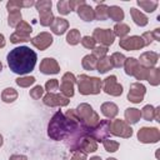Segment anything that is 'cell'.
<instances>
[{
  "instance_id": "1",
  "label": "cell",
  "mask_w": 160,
  "mask_h": 160,
  "mask_svg": "<svg viewBox=\"0 0 160 160\" xmlns=\"http://www.w3.org/2000/svg\"><path fill=\"white\" fill-rule=\"evenodd\" d=\"M82 131L85 130L76 120L65 116V114H62L60 110L52 115V118L48 124V135L50 139L55 141H61V140L70 141Z\"/></svg>"
},
{
  "instance_id": "2",
  "label": "cell",
  "mask_w": 160,
  "mask_h": 160,
  "mask_svg": "<svg viewBox=\"0 0 160 160\" xmlns=\"http://www.w3.org/2000/svg\"><path fill=\"white\" fill-rule=\"evenodd\" d=\"M6 60H8V65L10 70L14 74L24 76V75L30 74L34 70L36 65L38 55L29 46L22 45V46H16L12 50H10V52L6 56Z\"/></svg>"
},
{
  "instance_id": "3",
  "label": "cell",
  "mask_w": 160,
  "mask_h": 160,
  "mask_svg": "<svg viewBox=\"0 0 160 160\" xmlns=\"http://www.w3.org/2000/svg\"><path fill=\"white\" fill-rule=\"evenodd\" d=\"M75 112L78 115L79 119V124L81 125V128L88 131L90 129H92L94 126H96L100 121V116L99 114L92 109V106L90 104L86 102H81L78 105V108L75 109Z\"/></svg>"
},
{
  "instance_id": "4",
  "label": "cell",
  "mask_w": 160,
  "mask_h": 160,
  "mask_svg": "<svg viewBox=\"0 0 160 160\" xmlns=\"http://www.w3.org/2000/svg\"><path fill=\"white\" fill-rule=\"evenodd\" d=\"M78 90L81 95H98L102 89V80L98 76L80 74L76 78Z\"/></svg>"
},
{
  "instance_id": "5",
  "label": "cell",
  "mask_w": 160,
  "mask_h": 160,
  "mask_svg": "<svg viewBox=\"0 0 160 160\" xmlns=\"http://www.w3.org/2000/svg\"><path fill=\"white\" fill-rule=\"evenodd\" d=\"M110 134L114 136H119L122 139H129L132 136V129L131 126L121 119H112L110 120Z\"/></svg>"
},
{
  "instance_id": "6",
  "label": "cell",
  "mask_w": 160,
  "mask_h": 160,
  "mask_svg": "<svg viewBox=\"0 0 160 160\" xmlns=\"http://www.w3.org/2000/svg\"><path fill=\"white\" fill-rule=\"evenodd\" d=\"M136 136L141 144H156L160 140V130L155 126H142L138 130Z\"/></svg>"
},
{
  "instance_id": "7",
  "label": "cell",
  "mask_w": 160,
  "mask_h": 160,
  "mask_svg": "<svg viewBox=\"0 0 160 160\" xmlns=\"http://www.w3.org/2000/svg\"><path fill=\"white\" fill-rule=\"evenodd\" d=\"M109 129H110V120L109 119H104V120H100L96 126H94L92 129L88 130L86 134L89 136H91L96 142H100V141L108 139V136L110 135Z\"/></svg>"
},
{
  "instance_id": "8",
  "label": "cell",
  "mask_w": 160,
  "mask_h": 160,
  "mask_svg": "<svg viewBox=\"0 0 160 160\" xmlns=\"http://www.w3.org/2000/svg\"><path fill=\"white\" fill-rule=\"evenodd\" d=\"M75 84H76V76L72 72H65L61 78V82L59 84L60 94H62L68 99L72 98L75 94V89H74Z\"/></svg>"
},
{
  "instance_id": "9",
  "label": "cell",
  "mask_w": 160,
  "mask_h": 160,
  "mask_svg": "<svg viewBox=\"0 0 160 160\" xmlns=\"http://www.w3.org/2000/svg\"><path fill=\"white\" fill-rule=\"evenodd\" d=\"M105 94L110 95V96H120L124 91V88L121 84L118 82V78L116 75H110L108 78L104 79L102 81V89H101Z\"/></svg>"
},
{
  "instance_id": "10",
  "label": "cell",
  "mask_w": 160,
  "mask_h": 160,
  "mask_svg": "<svg viewBox=\"0 0 160 160\" xmlns=\"http://www.w3.org/2000/svg\"><path fill=\"white\" fill-rule=\"evenodd\" d=\"M92 38L95 39L96 42H99V45H102V46H106V48L112 45L114 41H115V35H114L111 29L96 28L92 31Z\"/></svg>"
},
{
  "instance_id": "11",
  "label": "cell",
  "mask_w": 160,
  "mask_h": 160,
  "mask_svg": "<svg viewBox=\"0 0 160 160\" xmlns=\"http://www.w3.org/2000/svg\"><path fill=\"white\" fill-rule=\"evenodd\" d=\"M119 46L126 51H135V50H140V49L145 48V44H144V40L141 36L131 35V36H126L124 39H120Z\"/></svg>"
},
{
  "instance_id": "12",
  "label": "cell",
  "mask_w": 160,
  "mask_h": 160,
  "mask_svg": "<svg viewBox=\"0 0 160 160\" xmlns=\"http://www.w3.org/2000/svg\"><path fill=\"white\" fill-rule=\"evenodd\" d=\"M146 94V88L142 82H132L129 88V92H128V100L132 104H140L141 101H144V96Z\"/></svg>"
},
{
  "instance_id": "13",
  "label": "cell",
  "mask_w": 160,
  "mask_h": 160,
  "mask_svg": "<svg viewBox=\"0 0 160 160\" xmlns=\"http://www.w3.org/2000/svg\"><path fill=\"white\" fill-rule=\"evenodd\" d=\"M42 102L44 105L49 108H56V106H68L70 102V99L64 96L62 94H56V92H48L42 96Z\"/></svg>"
},
{
  "instance_id": "14",
  "label": "cell",
  "mask_w": 160,
  "mask_h": 160,
  "mask_svg": "<svg viewBox=\"0 0 160 160\" xmlns=\"http://www.w3.org/2000/svg\"><path fill=\"white\" fill-rule=\"evenodd\" d=\"M30 42H31L32 46L36 48L38 50L44 51V50H46L48 48H50V46L52 45V42H54V38H52V35H51L50 32H48V31H42V32L38 34L36 36L31 38Z\"/></svg>"
},
{
  "instance_id": "15",
  "label": "cell",
  "mask_w": 160,
  "mask_h": 160,
  "mask_svg": "<svg viewBox=\"0 0 160 160\" xmlns=\"http://www.w3.org/2000/svg\"><path fill=\"white\" fill-rule=\"evenodd\" d=\"M39 70L44 75H55L60 72V65L54 58H44L40 61Z\"/></svg>"
},
{
  "instance_id": "16",
  "label": "cell",
  "mask_w": 160,
  "mask_h": 160,
  "mask_svg": "<svg viewBox=\"0 0 160 160\" xmlns=\"http://www.w3.org/2000/svg\"><path fill=\"white\" fill-rule=\"evenodd\" d=\"M138 61H139V65H141L144 68H148V69L155 68V65L159 61V54L155 51H145L140 55Z\"/></svg>"
},
{
  "instance_id": "17",
  "label": "cell",
  "mask_w": 160,
  "mask_h": 160,
  "mask_svg": "<svg viewBox=\"0 0 160 160\" xmlns=\"http://www.w3.org/2000/svg\"><path fill=\"white\" fill-rule=\"evenodd\" d=\"M50 30H51L52 34H55L58 36H61L69 30V21L64 18H60V16L55 18L51 26H50Z\"/></svg>"
},
{
  "instance_id": "18",
  "label": "cell",
  "mask_w": 160,
  "mask_h": 160,
  "mask_svg": "<svg viewBox=\"0 0 160 160\" xmlns=\"http://www.w3.org/2000/svg\"><path fill=\"white\" fill-rule=\"evenodd\" d=\"M100 111H101V114H102L106 119L111 120V119H115L116 115L119 114V108H118V105H116L115 102L106 101V102H102V104H101Z\"/></svg>"
},
{
  "instance_id": "19",
  "label": "cell",
  "mask_w": 160,
  "mask_h": 160,
  "mask_svg": "<svg viewBox=\"0 0 160 160\" xmlns=\"http://www.w3.org/2000/svg\"><path fill=\"white\" fill-rule=\"evenodd\" d=\"M76 12H78V16L81 19V20H84V21H88V22H90V21H94L95 20V12H94V9L89 5V4H84V5H81L80 8H78L76 9Z\"/></svg>"
},
{
  "instance_id": "20",
  "label": "cell",
  "mask_w": 160,
  "mask_h": 160,
  "mask_svg": "<svg viewBox=\"0 0 160 160\" xmlns=\"http://www.w3.org/2000/svg\"><path fill=\"white\" fill-rule=\"evenodd\" d=\"M124 118L129 125L138 124L139 120L141 119V111H140V109H136V108H128V109H125Z\"/></svg>"
},
{
  "instance_id": "21",
  "label": "cell",
  "mask_w": 160,
  "mask_h": 160,
  "mask_svg": "<svg viewBox=\"0 0 160 160\" xmlns=\"http://www.w3.org/2000/svg\"><path fill=\"white\" fill-rule=\"evenodd\" d=\"M130 15H131L132 21H134L138 26H140V28L146 26L148 22H149L148 16H146L144 12H141L140 10H138L136 8H131V9H130Z\"/></svg>"
},
{
  "instance_id": "22",
  "label": "cell",
  "mask_w": 160,
  "mask_h": 160,
  "mask_svg": "<svg viewBox=\"0 0 160 160\" xmlns=\"http://www.w3.org/2000/svg\"><path fill=\"white\" fill-rule=\"evenodd\" d=\"M108 18H110L111 20L116 21V22H121L125 18V14H124V10L118 6V5H111L108 8Z\"/></svg>"
},
{
  "instance_id": "23",
  "label": "cell",
  "mask_w": 160,
  "mask_h": 160,
  "mask_svg": "<svg viewBox=\"0 0 160 160\" xmlns=\"http://www.w3.org/2000/svg\"><path fill=\"white\" fill-rule=\"evenodd\" d=\"M112 32L115 36H119L120 39H124L130 32V26L125 22H116L112 28Z\"/></svg>"
},
{
  "instance_id": "24",
  "label": "cell",
  "mask_w": 160,
  "mask_h": 160,
  "mask_svg": "<svg viewBox=\"0 0 160 160\" xmlns=\"http://www.w3.org/2000/svg\"><path fill=\"white\" fill-rule=\"evenodd\" d=\"M146 81L151 86H158L160 85V69L159 68H150L148 71Z\"/></svg>"
},
{
  "instance_id": "25",
  "label": "cell",
  "mask_w": 160,
  "mask_h": 160,
  "mask_svg": "<svg viewBox=\"0 0 160 160\" xmlns=\"http://www.w3.org/2000/svg\"><path fill=\"white\" fill-rule=\"evenodd\" d=\"M18 96H19V94H18V91L14 88H5L1 91V100L4 102H6V104L14 102L18 99Z\"/></svg>"
},
{
  "instance_id": "26",
  "label": "cell",
  "mask_w": 160,
  "mask_h": 160,
  "mask_svg": "<svg viewBox=\"0 0 160 160\" xmlns=\"http://www.w3.org/2000/svg\"><path fill=\"white\" fill-rule=\"evenodd\" d=\"M139 66V61L136 58H126L125 62H124V69H125V74L129 75V76H132L135 70L138 69Z\"/></svg>"
},
{
  "instance_id": "27",
  "label": "cell",
  "mask_w": 160,
  "mask_h": 160,
  "mask_svg": "<svg viewBox=\"0 0 160 160\" xmlns=\"http://www.w3.org/2000/svg\"><path fill=\"white\" fill-rule=\"evenodd\" d=\"M136 4H138V6L141 8L145 12H154V11L156 10L158 5H159V2L155 1V0H138Z\"/></svg>"
},
{
  "instance_id": "28",
  "label": "cell",
  "mask_w": 160,
  "mask_h": 160,
  "mask_svg": "<svg viewBox=\"0 0 160 160\" xmlns=\"http://www.w3.org/2000/svg\"><path fill=\"white\" fill-rule=\"evenodd\" d=\"M96 64H98V59L95 56H92L91 54H88L82 58L81 60V65L85 70H89V71H92V70H96Z\"/></svg>"
},
{
  "instance_id": "29",
  "label": "cell",
  "mask_w": 160,
  "mask_h": 160,
  "mask_svg": "<svg viewBox=\"0 0 160 160\" xmlns=\"http://www.w3.org/2000/svg\"><path fill=\"white\" fill-rule=\"evenodd\" d=\"M81 41V35L78 29H70L66 32V42L69 45H78Z\"/></svg>"
},
{
  "instance_id": "30",
  "label": "cell",
  "mask_w": 160,
  "mask_h": 160,
  "mask_svg": "<svg viewBox=\"0 0 160 160\" xmlns=\"http://www.w3.org/2000/svg\"><path fill=\"white\" fill-rule=\"evenodd\" d=\"M108 5L104 4V2H100L96 5V8L94 9V12H95V19L99 20V21H104L108 19Z\"/></svg>"
},
{
  "instance_id": "31",
  "label": "cell",
  "mask_w": 160,
  "mask_h": 160,
  "mask_svg": "<svg viewBox=\"0 0 160 160\" xmlns=\"http://www.w3.org/2000/svg\"><path fill=\"white\" fill-rule=\"evenodd\" d=\"M109 60H110V64H111V66L112 68H122L124 66V62H125V60H126V56L124 55V54H121V52H114V54H111V56L109 58Z\"/></svg>"
},
{
  "instance_id": "32",
  "label": "cell",
  "mask_w": 160,
  "mask_h": 160,
  "mask_svg": "<svg viewBox=\"0 0 160 160\" xmlns=\"http://www.w3.org/2000/svg\"><path fill=\"white\" fill-rule=\"evenodd\" d=\"M112 69L111 64H110V60L108 56L105 58H101V59H98V64H96V71H99L100 74H106L108 71H110Z\"/></svg>"
},
{
  "instance_id": "33",
  "label": "cell",
  "mask_w": 160,
  "mask_h": 160,
  "mask_svg": "<svg viewBox=\"0 0 160 160\" xmlns=\"http://www.w3.org/2000/svg\"><path fill=\"white\" fill-rule=\"evenodd\" d=\"M21 21H22V15H21L20 10L9 12V15H8V25L10 28H16Z\"/></svg>"
},
{
  "instance_id": "34",
  "label": "cell",
  "mask_w": 160,
  "mask_h": 160,
  "mask_svg": "<svg viewBox=\"0 0 160 160\" xmlns=\"http://www.w3.org/2000/svg\"><path fill=\"white\" fill-rule=\"evenodd\" d=\"M35 81H36L35 76H30V75L19 76V78L15 80L16 85H18V86H20V88H30L31 85H34V84H35Z\"/></svg>"
},
{
  "instance_id": "35",
  "label": "cell",
  "mask_w": 160,
  "mask_h": 160,
  "mask_svg": "<svg viewBox=\"0 0 160 160\" xmlns=\"http://www.w3.org/2000/svg\"><path fill=\"white\" fill-rule=\"evenodd\" d=\"M40 16H39V22H40V25L41 26H51V24H52V21H54V19H55V16H54V14H52V11L50 10V11H45V12H41V14H39Z\"/></svg>"
},
{
  "instance_id": "36",
  "label": "cell",
  "mask_w": 160,
  "mask_h": 160,
  "mask_svg": "<svg viewBox=\"0 0 160 160\" xmlns=\"http://www.w3.org/2000/svg\"><path fill=\"white\" fill-rule=\"evenodd\" d=\"M101 142H102V146H104L105 151H108V152H116L120 148V144L115 140H111V139H105Z\"/></svg>"
},
{
  "instance_id": "37",
  "label": "cell",
  "mask_w": 160,
  "mask_h": 160,
  "mask_svg": "<svg viewBox=\"0 0 160 160\" xmlns=\"http://www.w3.org/2000/svg\"><path fill=\"white\" fill-rule=\"evenodd\" d=\"M34 6L36 8L38 12L41 14V12H45V11H50L51 6H52V2H51V0H39V1H35Z\"/></svg>"
},
{
  "instance_id": "38",
  "label": "cell",
  "mask_w": 160,
  "mask_h": 160,
  "mask_svg": "<svg viewBox=\"0 0 160 160\" xmlns=\"http://www.w3.org/2000/svg\"><path fill=\"white\" fill-rule=\"evenodd\" d=\"M141 118H144V120L146 121H152L154 120V106L152 105H145L141 110Z\"/></svg>"
},
{
  "instance_id": "39",
  "label": "cell",
  "mask_w": 160,
  "mask_h": 160,
  "mask_svg": "<svg viewBox=\"0 0 160 160\" xmlns=\"http://www.w3.org/2000/svg\"><path fill=\"white\" fill-rule=\"evenodd\" d=\"M56 8H58V11H59L60 15H69L71 12L70 5H69V0H60V1H58Z\"/></svg>"
},
{
  "instance_id": "40",
  "label": "cell",
  "mask_w": 160,
  "mask_h": 160,
  "mask_svg": "<svg viewBox=\"0 0 160 160\" xmlns=\"http://www.w3.org/2000/svg\"><path fill=\"white\" fill-rule=\"evenodd\" d=\"M15 29H16V32L22 34V35H26V36H30V34L32 32V28L30 26V24L26 22V21H24V20Z\"/></svg>"
},
{
  "instance_id": "41",
  "label": "cell",
  "mask_w": 160,
  "mask_h": 160,
  "mask_svg": "<svg viewBox=\"0 0 160 160\" xmlns=\"http://www.w3.org/2000/svg\"><path fill=\"white\" fill-rule=\"evenodd\" d=\"M31 38L30 36H26V35H22V34H19V32H12L10 35V42L12 44H20V42H28L30 41Z\"/></svg>"
},
{
  "instance_id": "42",
  "label": "cell",
  "mask_w": 160,
  "mask_h": 160,
  "mask_svg": "<svg viewBox=\"0 0 160 160\" xmlns=\"http://www.w3.org/2000/svg\"><path fill=\"white\" fill-rule=\"evenodd\" d=\"M148 71H149V69H148V68H144V66L139 65V66H138V69L135 70V72H134V75H132V76H134L136 80H139V82H141L142 80H146Z\"/></svg>"
},
{
  "instance_id": "43",
  "label": "cell",
  "mask_w": 160,
  "mask_h": 160,
  "mask_svg": "<svg viewBox=\"0 0 160 160\" xmlns=\"http://www.w3.org/2000/svg\"><path fill=\"white\" fill-rule=\"evenodd\" d=\"M44 88L41 86V85H35L34 88H31L30 89V91H29V95H30V98H32L34 100H39L40 98H42L44 96Z\"/></svg>"
},
{
  "instance_id": "44",
  "label": "cell",
  "mask_w": 160,
  "mask_h": 160,
  "mask_svg": "<svg viewBox=\"0 0 160 160\" xmlns=\"http://www.w3.org/2000/svg\"><path fill=\"white\" fill-rule=\"evenodd\" d=\"M109 49L106 46H102V45H96L94 49H92V56H95L96 59H101V58H105L106 54H108Z\"/></svg>"
},
{
  "instance_id": "45",
  "label": "cell",
  "mask_w": 160,
  "mask_h": 160,
  "mask_svg": "<svg viewBox=\"0 0 160 160\" xmlns=\"http://www.w3.org/2000/svg\"><path fill=\"white\" fill-rule=\"evenodd\" d=\"M80 42H81V45H82L85 49H90V50H92V49L96 46V41H95V39H94L92 36H90V35L82 36Z\"/></svg>"
},
{
  "instance_id": "46",
  "label": "cell",
  "mask_w": 160,
  "mask_h": 160,
  "mask_svg": "<svg viewBox=\"0 0 160 160\" xmlns=\"http://www.w3.org/2000/svg\"><path fill=\"white\" fill-rule=\"evenodd\" d=\"M59 89V80L58 79H50L45 84V90L48 92H54L55 90Z\"/></svg>"
},
{
  "instance_id": "47",
  "label": "cell",
  "mask_w": 160,
  "mask_h": 160,
  "mask_svg": "<svg viewBox=\"0 0 160 160\" xmlns=\"http://www.w3.org/2000/svg\"><path fill=\"white\" fill-rule=\"evenodd\" d=\"M141 38H142V40H144L145 46H149V45L154 41V38H152V32H151V31H145V32L141 35Z\"/></svg>"
},
{
  "instance_id": "48",
  "label": "cell",
  "mask_w": 160,
  "mask_h": 160,
  "mask_svg": "<svg viewBox=\"0 0 160 160\" xmlns=\"http://www.w3.org/2000/svg\"><path fill=\"white\" fill-rule=\"evenodd\" d=\"M71 160H88V154L78 150V151H74L72 152V156H71Z\"/></svg>"
},
{
  "instance_id": "49",
  "label": "cell",
  "mask_w": 160,
  "mask_h": 160,
  "mask_svg": "<svg viewBox=\"0 0 160 160\" xmlns=\"http://www.w3.org/2000/svg\"><path fill=\"white\" fill-rule=\"evenodd\" d=\"M84 4H85V0H69V5H70L71 11H74V10L76 11V9Z\"/></svg>"
},
{
  "instance_id": "50",
  "label": "cell",
  "mask_w": 160,
  "mask_h": 160,
  "mask_svg": "<svg viewBox=\"0 0 160 160\" xmlns=\"http://www.w3.org/2000/svg\"><path fill=\"white\" fill-rule=\"evenodd\" d=\"M9 160H28V156L22 155V154H12V155H10Z\"/></svg>"
},
{
  "instance_id": "51",
  "label": "cell",
  "mask_w": 160,
  "mask_h": 160,
  "mask_svg": "<svg viewBox=\"0 0 160 160\" xmlns=\"http://www.w3.org/2000/svg\"><path fill=\"white\" fill-rule=\"evenodd\" d=\"M154 120L160 122V106L154 108Z\"/></svg>"
},
{
  "instance_id": "52",
  "label": "cell",
  "mask_w": 160,
  "mask_h": 160,
  "mask_svg": "<svg viewBox=\"0 0 160 160\" xmlns=\"http://www.w3.org/2000/svg\"><path fill=\"white\" fill-rule=\"evenodd\" d=\"M152 32V38H154V41H160V29L156 28L155 30L151 31Z\"/></svg>"
},
{
  "instance_id": "53",
  "label": "cell",
  "mask_w": 160,
  "mask_h": 160,
  "mask_svg": "<svg viewBox=\"0 0 160 160\" xmlns=\"http://www.w3.org/2000/svg\"><path fill=\"white\" fill-rule=\"evenodd\" d=\"M5 45H6V40H5V36H4L2 34H0V49L5 48Z\"/></svg>"
},
{
  "instance_id": "54",
  "label": "cell",
  "mask_w": 160,
  "mask_h": 160,
  "mask_svg": "<svg viewBox=\"0 0 160 160\" xmlns=\"http://www.w3.org/2000/svg\"><path fill=\"white\" fill-rule=\"evenodd\" d=\"M89 160H102V159H101L100 156H91Z\"/></svg>"
},
{
  "instance_id": "55",
  "label": "cell",
  "mask_w": 160,
  "mask_h": 160,
  "mask_svg": "<svg viewBox=\"0 0 160 160\" xmlns=\"http://www.w3.org/2000/svg\"><path fill=\"white\" fill-rule=\"evenodd\" d=\"M2 144H4V138H2V135L0 134V148L2 146Z\"/></svg>"
},
{
  "instance_id": "56",
  "label": "cell",
  "mask_w": 160,
  "mask_h": 160,
  "mask_svg": "<svg viewBox=\"0 0 160 160\" xmlns=\"http://www.w3.org/2000/svg\"><path fill=\"white\" fill-rule=\"evenodd\" d=\"M1 71H2V62L0 61V72H1Z\"/></svg>"
},
{
  "instance_id": "57",
  "label": "cell",
  "mask_w": 160,
  "mask_h": 160,
  "mask_svg": "<svg viewBox=\"0 0 160 160\" xmlns=\"http://www.w3.org/2000/svg\"><path fill=\"white\" fill-rule=\"evenodd\" d=\"M106 160H118V159H115V158H108Z\"/></svg>"
}]
</instances>
